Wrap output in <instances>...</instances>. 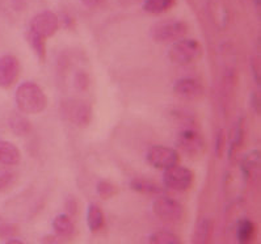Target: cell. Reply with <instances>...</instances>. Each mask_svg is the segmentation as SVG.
I'll use <instances>...</instances> for the list:
<instances>
[{
    "label": "cell",
    "instance_id": "d4e9b609",
    "mask_svg": "<svg viewBox=\"0 0 261 244\" xmlns=\"http://www.w3.org/2000/svg\"><path fill=\"white\" fill-rule=\"evenodd\" d=\"M242 139H243V124H242V120L238 121V125H237V130H235V137H233L232 142H231L230 146V156H232L233 154V150L237 149L238 146H240L242 143Z\"/></svg>",
    "mask_w": 261,
    "mask_h": 244
},
{
    "label": "cell",
    "instance_id": "836d02e7",
    "mask_svg": "<svg viewBox=\"0 0 261 244\" xmlns=\"http://www.w3.org/2000/svg\"><path fill=\"white\" fill-rule=\"evenodd\" d=\"M0 222H2V221H0Z\"/></svg>",
    "mask_w": 261,
    "mask_h": 244
},
{
    "label": "cell",
    "instance_id": "484cf974",
    "mask_svg": "<svg viewBox=\"0 0 261 244\" xmlns=\"http://www.w3.org/2000/svg\"><path fill=\"white\" fill-rule=\"evenodd\" d=\"M17 234V227L12 223L0 222V238L8 239L12 238L13 235Z\"/></svg>",
    "mask_w": 261,
    "mask_h": 244
},
{
    "label": "cell",
    "instance_id": "6da1fadb",
    "mask_svg": "<svg viewBox=\"0 0 261 244\" xmlns=\"http://www.w3.org/2000/svg\"><path fill=\"white\" fill-rule=\"evenodd\" d=\"M16 105L27 115H38L47 106V97L38 84L25 82L20 84L15 93Z\"/></svg>",
    "mask_w": 261,
    "mask_h": 244
},
{
    "label": "cell",
    "instance_id": "4dcf8cb0",
    "mask_svg": "<svg viewBox=\"0 0 261 244\" xmlns=\"http://www.w3.org/2000/svg\"><path fill=\"white\" fill-rule=\"evenodd\" d=\"M252 68H253V74H255V77H256V82H260V76H258V68H260V63L257 62V61H253L252 62Z\"/></svg>",
    "mask_w": 261,
    "mask_h": 244
},
{
    "label": "cell",
    "instance_id": "d6986e66",
    "mask_svg": "<svg viewBox=\"0 0 261 244\" xmlns=\"http://www.w3.org/2000/svg\"><path fill=\"white\" fill-rule=\"evenodd\" d=\"M176 0H145L143 3V10L152 15H159V13L167 12L175 6Z\"/></svg>",
    "mask_w": 261,
    "mask_h": 244
},
{
    "label": "cell",
    "instance_id": "1f68e13d",
    "mask_svg": "<svg viewBox=\"0 0 261 244\" xmlns=\"http://www.w3.org/2000/svg\"><path fill=\"white\" fill-rule=\"evenodd\" d=\"M251 104L253 105V109H255L256 112L260 111V102H258V97L255 95V93L251 96Z\"/></svg>",
    "mask_w": 261,
    "mask_h": 244
},
{
    "label": "cell",
    "instance_id": "4316f807",
    "mask_svg": "<svg viewBox=\"0 0 261 244\" xmlns=\"http://www.w3.org/2000/svg\"><path fill=\"white\" fill-rule=\"evenodd\" d=\"M74 86L76 87L77 90L84 91L89 87V77L86 72H77L74 77Z\"/></svg>",
    "mask_w": 261,
    "mask_h": 244
},
{
    "label": "cell",
    "instance_id": "5b68a950",
    "mask_svg": "<svg viewBox=\"0 0 261 244\" xmlns=\"http://www.w3.org/2000/svg\"><path fill=\"white\" fill-rule=\"evenodd\" d=\"M163 184L166 188L176 192H184L191 188L193 184V172L189 168L181 167V166H173L171 168L164 170Z\"/></svg>",
    "mask_w": 261,
    "mask_h": 244
},
{
    "label": "cell",
    "instance_id": "ffe728a7",
    "mask_svg": "<svg viewBox=\"0 0 261 244\" xmlns=\"http://www.w3.org/2000/svg\"><path fill=\"white\" fill-rule=\"evenodd\" d=\"M27 41H28V43L31 45V47L33 49L34 53H36V56L41 61L46 58V40L45 38L40 37L38 34L28 31L27 32Z\"/></svg>",
    "mask_w": 261,
    "mask_h": 244
},
{
    "label": "cell",
    "instance_id": "5bb4252c",
    "mask_svg": "<svg viewBox=\"0 0 261 244\" xmlns=\"http://www.w3.org/2000/svg\"><path fill=\"white\" fill-rule=\"evenodd\" d=\"M8 125H10L11 130L16 135H28L31 133L32 126L28 118H25L22 115L19 113H13L8 118Z\"/></svg>",
    "mask_w": 261,
    "mask_h": 244
},
{
    "label": "cell",
    "instance_id": "83f0119b",
    "mask_svg": "<svg viewBox=\"0 0 261 244\" xmlns=\"http://www.w3.org/2000/svg\"><path fill=\"white\" fill-rule=\"evenodd\" d=\"M80 2L87 8H96V7L104 4L107 0H80Z\"/></svg>",
    "mask_w": 261,
    "mask_h": 244
},
{
    "label": "cell",
    "instance_id": "52a82bcc",
    "mask_svg": "<svg viewBox=\"0 0 261 244\" xmlns=\"http://www.w3.org/2000/svg\"><path fill=\"white\" fill-rule=\"evenodd\" d=\"M152 210L159 216L160 220L167 221V222H178L184 216V207L178 201L171 197L156 198L152 204Z\"/></svg>",
    "mask_w": 261,
    "mask_h": 244
},
{
    "label": "cell",
    "instance_id": "ba28073f",
    "mask_svg": "<svg viewBox=\"0 0 261 244\" xmlns=\"http://www.w3.org/2000/svg\"><path fill=\"white\" fill-rule=\"evenodd\" d=\"M180 156L177 151L166 146H152L147 152V161L155 168L167 170L178 164Z\"/></svg>",
    "mask_w": 261,
    "mask_h": 244
},
{
    "label": "cell",
    "instance_id": "f546056e",
    "mask_svg": "<svg viewBox=\"0 0 261 244\" xmlns=\"http://www.w3.org/2000/svg\"><path fill=\"white\" fill-rule=\"evenodd\" d=\"M222 146H223V134L222 131H219V134L217 135V155H221Z\"/></svg>",
    "mask_w": 261,
    "mask_h": 244
},
{
    "label": "cell",
    "instance_id": "d6a6232c",
    "mask_svg": "<svg viewBox=\"0 0 261 244\" xmlns=\"http://www.w3.org/2000/svg\"><path fill=\"white\" fill-rule=\"evenodd\" d=\"M6 244H24V243H22L21 240H19V239H10Z\"/></svg>",
    "mask_w": 261,
    "mask_h": 244
},
{
    "label": "cell",
    "instance_id": "44dd1931",
    "mask_svg": "<svg viewBox=\"0 0 261 244\" xmlns=\"http://www.w3.org/2000/svg\"><path fill=\"white\" fill-rule=\"evenodd\" d=\"M258 166H260V154H258V151L248 152V154L244 156L242 163V170L243 173H244V176H251L252 173L257 170Z\"/></svg>",
    "mask_w": 261,
    "mask_h": 244
},
{
    "label": "cell",
    "instance_id": "8fae6325",
    "mask_svg": "<svg viewBox=\"0 0 261 244\" xmlns=\"http://www.w3.org/2000/svg\"><path fill=\"white\" fill-rule=\"evenodd\" d=\"M173 91L180 99L193 101L202 97L203 86L193 77H184L173 84Z\"/></svg>",
    "mask_w": 261,
    "mask_h": 244
},
{
    "label": "cell",
    "instance_id": "8992f818",
    "mask_svg": "<svg viewBox=\"0 0 261 244\" xmlns=\"http://www.w3.org/2000/svg\"><path fill=\"white\" fill-rule=\"evenodd\" d=\"M59 28L58 16L51 11H43L37 13L29 22L28 31L38 34L42 38H49L57 33Z\"/></svg>",
    "mask_w": 261,
    "mask_h": 244
},
{
    "label": "cell",
    "instance_id": "7402d4cb",
    "mask_svg": "<svg viewBox=\"0 0 261 244\" xmlns=\"http://www.w3.org/2000/svg\"><path fill=\"white\" fill-rule=\"evenodd\" d=\"M148 244H182L177 235L168 231H158L150 236Z\"/></svg>",
    "mask_w": 261,
    "mask_h": 244
},
{
    "label": "cell",
    "instance_id": "9c48e42d",
    "mask_svg": "<svg viewBox=\"0 0 261 244\" xmlns=\"http://www.w3.org/2000/svg\"><path fill=\"white\" fill-rule=\"evenodd\" d=\"M176 142H177L178 149L185 154L191 155V156H197V155L202 154L203 150H205L203 137L194 129L181 130L178 133Z\"/></svg>",
    "mask_w": 261,
    "mask_h": 244
},
{
    "label": "cell",
    "instance_id": "277c9868",
    "mask_svg": "<svg viewBox=\"0 0 261 244\" xmlns=\"http://www.w3.org/2000/svg\"><path fill=\"white\" fill-rule=\"evenodd\" d=\"M61 115L71 124L86 127L92 120V108L89 104L80 100H67L62 102Z\"/></svg>",
    "mask_w": 261,
    "mask_h": 244
},
{
    "label": "cell",
    "instance_id": "603a6c76",
    "mask_svg": "<svg viewBox=\"0 0 261 244\" xmlns=\"http://www.w3.org/2000/svg\"><path fill=\"white\" fill-rule=\"evenodd\" d=\"M16 180V173L10 168H0V192L7 191L13 185Z\"/></svg>",
    "mask_w": 261,
    "mask_h": 244
},
{
    "label": "cell",
    "instance_id": "ac0fdd59",
    "mask_svg": "<svg viewBox=\"0 0 261 244\" xmlns=\"http://www.w3.org/2000/svg\"><path fill=\"white\" fill-rule=\"evenodd\" d=\"M130 188L143 195H160L163 192V189L156 185L155 182L146 179H133L130 182Z\"/></svg>",
    "mask_w": 261,
    "mask_h": 244
},
{
    "label": "cell",
    "instance_id": "cb8c5ba5",
    "mask_svg": "<svg viewBox=\"0 0 261 244\" xmlns=\"http://www.w3.org/2000/svg\"><path fill=\"white\" fill-rule=\"evenodd\" d=\"M97 193L101 198H111L116 193V186L108 181H100L97 184Z\"/></svg>",
    "mask_w": 261,
    "mask_h": 244
},
{
    "label": "cell",
    "instance_id": "30bf717a",
    "mask_svg": "<svg viewBox=\"0 0 261 244\" xmlns=\"http://www.w3.org/2000/svg\"><path fill=\"white\" fill-rule=\"evenodd\" d=\"M20 74V63L17 58L10 54L0 57V87L8 88L16 82Z\"/></svg>",
    "mask_w": 261,
    "mask_h": 244
},
{
    "label": "cell",
    "instance_id": "2e32d148",
    "mask_svg": "<svg viewBox=\"0 0 261 244\" xmlns=\"http://www.w3.org/2000/svg\"><path fill=\"white\" fill-rule=\"evenodd\" d=\"M87 223L91 231H98L102 229L104 226V214H102L101 209L95 204H91L88 206V211H87Z\"/></svg>",
    "mask_w": 261,
    "mask_h": 244
},
{
    "label": "cell",
    "instance_id": "4fadbf2b",
    "mask_svg": "<svg viewBox=\"0 0 261 244\" xmlns=\"http://www.w3.org/2000/svg\"><path fill=\"white\" fill-rule=\"evenodd\" d=\"M53 229L58 236L67 238L74 232V223L67 214H59L53 221Z\"/></svg>",
    "mask_w": 261,
    "mask_h": 244
},
{
    "label": "cell",
    "instance_id": "f1b7e54d",
    "mask_svg": "<svg viewBox=\"0 0 261 244\" xmlns=\"http://www.w3.org/2000/svg\"><path fill=\"white\" fill-rule=\"evenodd\" d=\"M66 209H67L68 213H71V215L72 214L76 213V201L74 200V197H68V200L66 201Z\"/></svg>",
    "mask_w": 261,
    "mask_h": 244
},
{
    "label": "cell",
    "instance_id": "3957f363",
    "mask_svg": "<svg viewBox=\"0 0 261 244\" xmlns=\"http://www.w3.org/2000/svg\"><path fill=\"white\" fill-rule=\"evenodd\" d=\"M202 54L201 43L192 38H180L168 50V58L175 65H188L200 58Z\"/></svg>",
    "mask_w": 261,
    "mask_h": 244
},
{
    "label": "cell",
    "instance_id": "9a60e30c",
    "mask_svg": "<svg viewBox=\"0 0 261 244\" xmlns=\"http://www.w3.org/2000/svg\"><path fill=\"white\" fill-rule=\"evenodd\" d=\"M237 238L239 244H251L255 238V225L249 220H240L238 223Z\"/></svg>",
    "mask_w": 261,
    "mask_h": 244
},
{
    "label": "cell",
    "instance_id": "7a4b0ae2",
    "mask_svg": "<svg viewBox=\"0 0 261 244\" xmlns=\"http://www.w3.org/2000/svg\"><path fill=\"white\" fill-rule=\"evenodd\" d=\"M188 32V25L181 20L167 19L152 25L150 34L155 42L167 43L184 38Z\"/></svg>",
    "mask_w": 261,
    "mask_h": 244
},
{
    "label": "cell",
    "instance_id": "e0dca14e",
    "mask_svg": "<svg viewBox=\"0 0 261 244\" xmlns=\"http://www.w3.org/2000/svg\"><path fill=\"white\" fill-rule=\"evenodd\" d=\"M213 223L209 218H203L197 225L196 232H194L193 244H209L210 236H212Z\"/></svg>",
    "mask_w": 261,
    "mask_h": 244
},
{
    "label": "cell",
    "instance_id": "7c38bea8",
    "mask_svg": "<svg viewBox=\"0 0 261 244\" xmlns=\"http://www.w3.org/2000/svg\"><path fill=\"white\" fill-rule=\"evenodd\" d=\"M21 160L20 150L13 143L0 139V164L4 166H16Z\"/></svg>",
    "mask_w": 261,
    "mask_h": 244
}]
</instances>
